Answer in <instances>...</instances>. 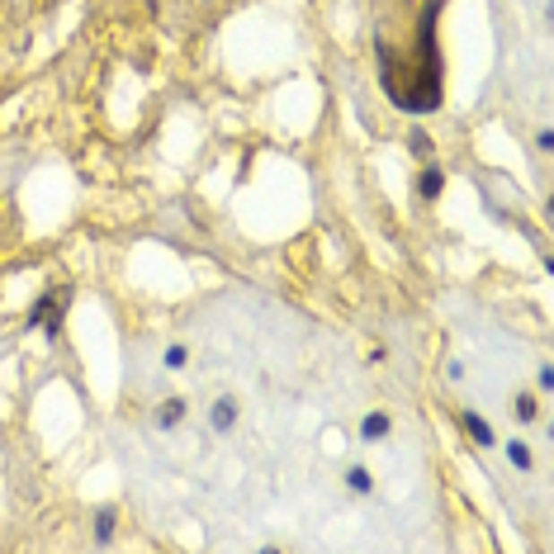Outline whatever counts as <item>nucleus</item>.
I'll list each match as a JSON object with an SVG mask.
<instances>
[{
  "label": "nucleus",
  "instance_id": "obj_1",
  "mask_svg": "<svg viewBox=\"0 0 554 554\" xmlns=\"http://www.w3.org/2000/svg\"><path fill=\"white\" fill-rule=\"evenodd\" d=\"M436 14L441 0H427L422 24H417V53L398 57L389 43H379V81L403 114L441 109V53H436Z\"/></svg>",
  "mask_w": 554,
  "mask_h": 554
},
{
  "label": "nucleus",
  "instance_id": "obj_8",
  "mask_svg": "<svg viewBox=\"0 0 554 554\" xmlns=\"http://www.w3.org/2000/svg\"><path fill=\"white\" fill-rule=\"evenodd\" d=\"M114 522H119V516H114V507H100V512H95V545H109V541H114Z\"/></svg>",
  "mask_w": 554,
  "mask_h": 554
},
{
  "label": "nucleus",
  "instance_id": "obj_13",
  "mask_svg": "<svg viewBox=\"0 0 554 554\" xmlns=\"http://www.w3.org/2000/svg\"><path fill=\"white\" fill-rule=\"evenodd\" d=\"M412 152H417V157L431 152V138H427V133H417V138H412Z\"/></svg>",
  "mask_w": 554,
  "mask_h": 554
},
{
  "label": "nucleus",
  "instance_id": "obj_4",
  "mask_svg": "<svg viewBox=\"0 0 554 554\" xmlns=\"http://www.w3.org/2000/svg\"><path fill=\"white\" fill-rule=\"evenodd\" d=\"M460 427L469 431V441H474V446H483V450H489V446H498V436H493V427H489V422H483V417H479V412H464V417H460Z\"/></svg>",
  "mask_w": 554,
  "mask_h": 554
},
{
  "label": "nucleus",
  "instance_id": "obj_10",
  "mask_svg": "<svg viewBox=\"0 0 554 554\" xmlns=\"http://www.w3.org/2000/svg\"><path fill=\"white\" fill-rule=\"evenodd\" d=\"M512 412H516V422H535V412H541V408H535L531 394H516L512 398Z\"/></svg>",
  "mask_w": 554,
  "mask_h": 554
},
{
  "label": "nucleus",
  "instance_id": "obj_9",
  "mask_svg": "<svg viewBox=\"0 0 554 554\" xmlns=\"http://www.w3.org/2000/svg\"><path fill=\"white\" fill-rule=\"evenodd\" d=\"M346 489L365 498L369 489H375V479H369V469H360V464H351V469H346Z\"/></svg>",
  "mask_w": 554,
  "mask_h": 554
},
{
  "label": "nucleus",
  "instance_id": "obj_2",
  "mask_svg": "<svg viewBox=\"0 0 554 554\" xmlns=\"http://www.w3.org/2000/svg\"><path fill=\"white\" fill-rule=\"evenodd\" d=\"M66 304H72V294H66V290H48V294H39V304L29 308V327H43V337L57 342V337H62Z\"/></svg>",
  "mask_w": 554,
  "mask_h": 554
},
{
  "label": "nucleus",
  "instance_id": "obj_5",
  "mask_svg": "<svg viewBox=\"0 0 554 554\" xmlns=\"http://www.w3.org/2000/svg\"><path fill=\"white\" fill-rule=\"evenodd\" d=\"M441 190H446V171H441V166H427V171L417 176V195H422V199H441Z\"/></svg>",
  "mask_w": 554,
  "mask_h": 554
},
{
  "label": "nucleus",
  "instance_id": "obj_12",
  "mask_svg": "<svg viewBox=\"0 0 554 554\" xmlns=\"http://www.w3.org/2000/svg\"><path fill=\"white\" fill-rule=\"evenodd\" d=\"M507 460H512L516 469H531V450H526L522 441H512V446H507Z\"/></svg>",
  "mask_w": 554,
  "mask_h": 554
},
{
  "label": "nucleus",
  "instance_id": "obj_11",
  "mask_svg": "<svg viewBox=\"0 0 554 554\" xmlns=\"http://www.w3.org/2000/svg\"><path fill=\"white\" fill-rule=\"evenodd\" d=\"M166 369H185V360H190V351H185V346H166Z\"/></svg>",
  "mask_w": 554,
  "mask_h": 554
},
{
  "label": "nucleus",
  "instance_id": "obj_6",
  "mask_svg": "<svg viewBox=\"0 0 554 554\" xmlns=\"http://www.w3.org/2000/svg\"><path fill=\"white\" fill-rule=\"evenodd\" d=\"M180 422H185V398H166L161 412H157V427L161 431H176Z\"/></svg>",
  "mask_w": 554,
  "mask_h": 554
},
{
  "label": "nucleus",
  "instance_id": "obj_3",
  "mask_svg": "<svg viewBox=\"0 0 554 554\" xmlns=\"http://www.w3.org/2000/svg\"><path fill=\"white\" fill-rule=\"evenodd\" d=\"M209 427L213 431H232V427H238V398H218L209 408Z\"/></svg>",
  "mask_w": 554,
  "mask_h": 554
},
{
  "label": "nucleus",
  "instance_id": "obj_14",
  "mask_svg": "<svg viewBox=\"0 0 554 554\" xmlns=\"http://www.w3.org/2000/svg\"><path fill=\"white\" fill-rule=\"evenodd\" d=\"M541 389H545V394L554 389V365H541Z\"/></svg>",
  "mask_w": 554,
  "mask_h": 554
},
{
  "label": "nucleus",
  "instance_id": "obj_7",
  "mask_svg": "<svg viewBox=\"0 0 554 554\" xmlns=\"http://www.w3.org/2000/svg\"><path fill=\"white\" fill-rule=\"evenodd\" d=\"M389 412H369L365 417V422H360V436H365V441H384V436H389Z\"/></svg>",
  "mask_w": 554,
  "mask_h": 554
}]
</instances>
